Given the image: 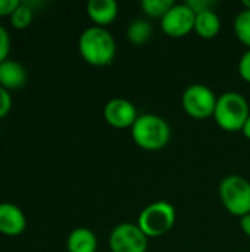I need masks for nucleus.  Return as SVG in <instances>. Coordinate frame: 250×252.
Masks as SVG:
<instances>
[{
  "label": "nucleus",
  "mask_w": 250,
  "mask_h": 252,
  "mask_svg": "<svg viewBox=\"0 0 250 252\" xmlns=\"http://www.w3.org/2000/svg\"><path fill=\"white\" fill-rule=\"evenodd\" d=\"M68 252H96L97 251V238L94 232L87 227L74 229L66 239Z\"/></svg>",
  "instance_id": "ddd939ff"
},
{
  "label": "nucleus",
  "mask_w": 250,
  "mask_h": 252,
  "mask_svg": "<svg viewBox=\"0 0 250 252\" xmlns=\"http://www.w3.org/2000/svg\"><path fill=\"white\" fill-rule=\"evenodd\" d=\"M34 18V9L27 1H21V4L10 15V24L16 30H25L31 25Z\"/></svg>",
  "instance_id": "dca6fc26"
},
{
  "label": "nucleus",
  "mask_w": 250,
  "mask_h": 252,
  "mask_svg": "<svg viewBox=\"0 0 250 252\" xmlns=\"http://www.w3.org/2000/svg\"><path fill=\"white\" fill-rule=\"evenodd\" d=\"M186 3L194 10V13H199L206 9H212V6L215 4L214 1H209V0H189Z\"/></svg>",
  "instance_id": "5701e85b"
},
{
  "label": "nucleus",
  "mask_w": 250,
  "mask_h": 252,
  "mask_svg": "<svg viewBox=\"0 0 250 252\" xmlns=\"http://www.w3.org/2000/svg\"><path fill=\"white\" fill-rule=\"evenodd\" d=\"M240 227H242L243 233H245L248 238H250V214H248V216H245V217L240 219Z\"/></svg>",
  "instance_id": "b1692460"
},
{
  "label": "nucleus",
  "mask_w": 250,
  "mask_h": 252,
  "mask_svg": "<svg viewBox=\"0 0 250 252\" xmlns=\"http://www.w3.org/2000/svg\"><path fill=\"white\" fill-rule=\"evenodd\" d=\"M152 25L146 19H134L127 28V38L133 44H144L152 37Z\"/></svg>",
  "instance_id": "2eb2a0df"
},
{
  "label": "nucleus",
  "mask_w": 250,
  "mask_h": 252,
  "mask_svg": "<svg viewBox=\"0 0 250 252\" xmlns=\"http://www.w3.org/2000/svg\"><path fill=\"white\" fill-rule=\"evenodd\" d=\"M217 100L218 96L215 94V92L200 83L189 86L181 97L184 111L194 120H208L214 117Z\"/></svg>",
  "instance_id": "423d86ee"
},
{
  "label": "nucleus",
  "mask_w": 250,
  "mask_h": 252,
  "mask_svg": "<svg viewBox=\"0 0 250 252\" xmlns=\"http://www.w3.org/2000/svg\"><path fill=\"white\" fill-rule=\"evenodd\" d=\"M21 4L19 0H0V18L9 16L15 12V9Z\"/></svg>",
  "instance_id": "4be33fe9"
},
{
  "label": "nucleus",
  "mask_w": 250,
  "mask_h": 252,
  "mask_svg": "<svg viewBox=\"0 0 250 252\" xmlns=\"http://www.w3.org/2000/svg\"><path fill=\"white\" fill-rule=\"evenodd\" d=\"M243 134H245V137H248L250 140V117L248 118V121H246V124H245V127H243Z\"/></svg>",
  "instance_id": "393cba45"
},
{
  "label": "nucleus",
  "mask_w": 250,
  "mask_h": 252,
  "mask_svg": "<svg viewBox=\"0 0 250 252\" xmlns=\"http://www.w3.org/2000/svg\"><path fill=\"white\" fill-rule=\"evenodd\" d=\"M243 6H245L246 9H250V0H243Z\"/></svg>",
  "instance_id": "a878e982"
},
{
  "label": "nucleus",
  "mask_w": 250,
  "mask_h": 252,
  "mask_svg": "<svg viewBox=\"0 0 250 252\" xmlns=\"http://www.w3.org/2000/svg\"><path fill=\"white\" fill-rule=\"evenodd\" d=\"M27 78V69L18 61L6 59L0 63V87L6 90H16L25 86Z\"/></svg>",
  "instance_id": "9b49d317"
},
{
  "label": "nucleus",
  "mask_w": 250,
  "mask_h": 252,
  "mask_svg": "<svg viewBox=\"0 0 250 252\" xmlns=\"http://www.w3.org/2000/svg\"><path fill=\"white\" fill-rule=\"evenodd\" d=\"M147 239L137 224L121 223L111 232L109 247L112 252H146L149 247Z\"/></svg>",
  "instance_id": "0eeeda50"
},
{
  "label": "nucleus",
  "mask_w": 250,
  "mask_h": 252,
  "mask_svg": "<svg viewBox=\"0 0 250 252\" xmlns=\"http://www.w3.org/2000/svg\"><path fill=\"white\" fill-rule=\"evenodd\" d=\"M27 229L24 211L12 202H0V233L9 238L19 236Z\"/></svg>",
  "instance_id": "9d476101"
},
{
  "label": "nucleus",
  "mask_w": 250,
  "mask_h": 252,
  "mask_svg": "<svg viewBox=\"0 0 250 252\" xmlns=\"http://www.w3.org/2000/svg\"><path fill=\"white\" fill-rule=\"evenodd\" d=\"M78 50L87 63L93 66H106L115 59L116 43L112 32L105 27L91 25L81 32Z\"/></svg>",
  "instance_id": "f257e3e1"
},
{
  "label": "nucleus",
  "mask_w": 250,
  "mask_h": 252,
  "mask_svg": "<svg viewBox=\"0 0 250 252\" xmlns=\"http://www.w3.org/2000/svg\"><path fill=\"white\" fill-rule=\"evenodd\" d=\"M220 199L225 210L236 216L250 214V182L239 174L225 176L220 183Z\"/></svg>",
  "instance_id": "39448f33"
},
{
  "label": "nucleus",
  "mask_w": 250,
  "mask_h": 252,
  "mask_svg": "<svg viewBox=\"0 0 250 252\" xmlns=\"http://www.w3.org/2000/svg\"><path fill=\"white\" fill-rule=\"evenodd\" d=\"M175 3L172 0H143L141 9L152 18H164Z\"/></svg>",
  "instance_id": "a211bd4d"
},
{
  "label": "nucleus",
  "mask_w": 250,
  "mask_h": 252,
  "mask_svg": "<svg viewBox=\"0 0 250 252\" xmlns=\"http://www.w3.org/2000/svg\"><path fill=\"white\" fill-rule=\"evenodd\" d=\"M239 74L245 81L250 83V49L242 55L239 61Z\"/></svg>",
  "instance_id": "412c9836"
},
{
  "label": "nucleus",
  "mask_w": 250,
  "mask_h": 252,
  "mask_svg": "<svg viewBox=\"0 0 250 252\" xmlns=\"http://www.w3.org/2000/svg\"><path fill=\"white\" fill-rule=\"evenodd\" d=\"M103 118L115 128H131L139 118V114L133 102L128 99L115 97L105 105Z\"/></svg>",
  "instance_id": "1a4fd4ad"
},
{
  "label": "nucleus",
  "mask_w": 250,
  "mask_h": 252,
  "mask_svg": "<svg viewBox=\"0 0 250 252\" xmlns=\"http://www.w3.org/2000/svg\"><path fill=\"white\" fill-rule=\"evenodd\" d=\"M12 96L9 93V90L0 87V120H3L12 109Z\"/></svg>",
  "instance_id": "aec40b11"
},
{
  "label": "nucleus",
  "mask_w": 250,
  "mask_h": 252,
  "mask_svg": "<svg viewBox=\"0 0 250 252\" xmlns=\"http://www.w3.org/2000/svg\"><path fill=\"white\" fill-rule=\"evenodd\" d=\"M236 37L250 49V9H243L237 13L234 19Z\"/></svg>",
  "instance_id": "f3484780"
},
{
  "label": "nucleus",
  "mask_w": 250,
  "mask_h": 252,
  "mask_svg": "<svg viewBox=\"0 0 250 252\" xmlns=\"http://www.w3.org/2000/svg\"><path fill=\"white\" fill-rule=\"evenodd\" d=\"M131 137L141 149L159 151L169 143L171 127L156 114H141L131 127Z\"/></svg>",
  "instance_id": "f03ea898"
},
{
  "label": "nucleus",
  "mask_w": 250,
  "mask_h": 252,
  "mask_svg": "<svg viewBox=\"0 0 250 252\" xmlns=\"http://www.w3.org/2000/svg\"><path fill=\"white\" fill-rule=\"evenodd\" d=\"M177 220L175 207L168 201H156L149 204L139 216L137 226L147 238H159L168 233Z\"/></svg>",
  "instance_id": "20e7f679"
},
{
  "label": "nucleus",
  "mask_w": 250,
  "mask_h": 252,
  "mask_svg": "<svg viewBox=\"0 0 250 252\" xmlns=\"http://www.w3.org/2000/svg\"><path fill=\"white\" fill-rule=\"evenodd\" d=\"M10 53V34L6 27L0 24V63L9 59Z\"/></svg>",
  "instance_id": "6ab92c4d"
},
{
  "label": "nucleus",
  "mask_w": 250,
  "mask_h": 252,
  "mask_svg": "<svg viewBox=\"0 0 250 252\" xmlns=\"http://www.w3.org/2000/svg\"><path fill=\"white\" fill-rule=\"evenodd\" d=\"M194 19L196 13L187 3H175L161 19V28L167 35L180 38L194 30Z\"/></svg>",
  "instance_id": "6e6552de"
},
{
  "label": "nucleus",
  "mask_w": 250,
  "mask_h": 252,
  "mask_svg": "<svg viewBox=\"0 0 250 252\" xmlns=\"http://www.w3.org/2000/svg\"><path fill=\"white\" fill-rule=\"evenodd\" d=\"M221 30V19L214 9H206L196 13L194 19V31L202 38H214L218 35Z\"/></svg>",
  "instance_id": "4468645a"
},
{
  "label": "nucleus",
  "mask_w": 250,
  "mask_h": 252,
  "mask_svg": "<svg viewBox=\"0 0 250 252\" xmlns=\"http://www.w3.org/2000/svg\"><path fill=\"white\" fill-rule=\"evenodd\" d=\"M118 3L115 0H90L87 3V15L97 27H106L118 16Z\"/></svg>",
  "instance_id": "f8f14e48"
},
{
  "label": "nucleus",
  "mask_w": 250,
  "mask_h": 252,
  "mask_svg": "<svg viewBox=\"0 0 250 252\" xmlns=\"http://www.w3.org/2000/svg\"><path fill=\"white\" fill-rule=\"evenodd\" d=\"M249 117V102L242 93L225 92L218 96L214 118L222 130L230 133L242 131Z\"/></svg>",
  "instance_id": "7ed1b4c3"
}]
</instances>
